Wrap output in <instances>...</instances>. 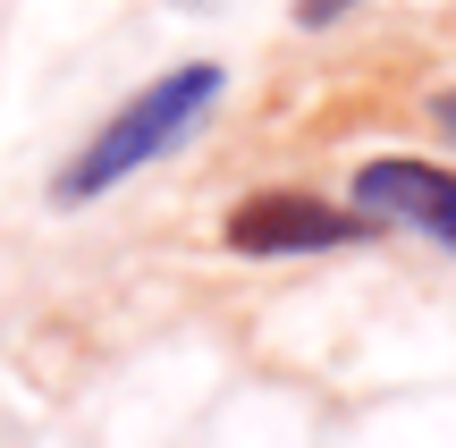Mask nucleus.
<instances>
[{
  "label": "nucleus",
  "mask_w": 456,
  "mask_h": 448,
  "mask_svg": "<svg viewBox=\"0 0 456 448\" xmlns=\"http://www.w3.org/2000/svg\"><path fill=\"white\" fill-rule=\"evenodd\" d=\"M220 102H228V68L220 60H178V68H161V77H144L60 169H51V212H85V203L118 195L127 178L161 169L169 152H186L203 135V118H212Z\"/></svg>",
  "instance_id": "obj_1"
},
{
  "label": "nucleus",
  "mask_w": 456,
  "mask_h": 448,
  "mask_svg": "<svg viewBox=\"0 0 456 448\" xmlns=\"http://www.w3.org/2000/svg\"><path fill=\"white\" fill-rule=\"evenodd\" d=\"M380 220L363 212L355 195H313V186H254L220 212V254L237 263H322V254H372L380 246Z\"/></svg>",
  "instance_id": "obj_2"
},
{
  "label": "nucleus",
  "mask_w": 456,
  "mask_h": 448,
  "mask_svg": "<svg viewBox=\"0 0 456 448\" xmlns=\"http://www.w3.org/2000/svg\"><path fill=\"white\" fill-rule=\"evenodd\" d=\"M346 195H355L389 237L406 229V237H423V246H440L456 263V161H431V152H372V161H355Z\"/></svg>",
  "instance_id": "obj_3"
},
{
  "label": "nucleus",
  "mask_w": 456,
  "mask_h": 448,
  "mask_svg": "<svg viewBox=\"0 0 456 448\" xmlns=\"http://www.w3.org/2000/svg\"><path fill=\"white\" fill-rule=\"evenodd\" d=\"M372 0H296V34H338L346 17H363Z\"/></svg>",
  "instance_id": "obj_4"
},
{
  "label": "nucleus",
  "mask_w": 456,
  "mask_h": 448,
  "mask_svg": "<svg viewBox=\"0 0 456 448\" xmlns=\"http://www.w3.org/2000/svg\"><path fill=\"white\" fill-rule=\"evenodd\" d=\"M423 127L456 152V85H431V94H423Z\"/></svg>",
  "instance_id": "obj_5"
}]
</instances>
